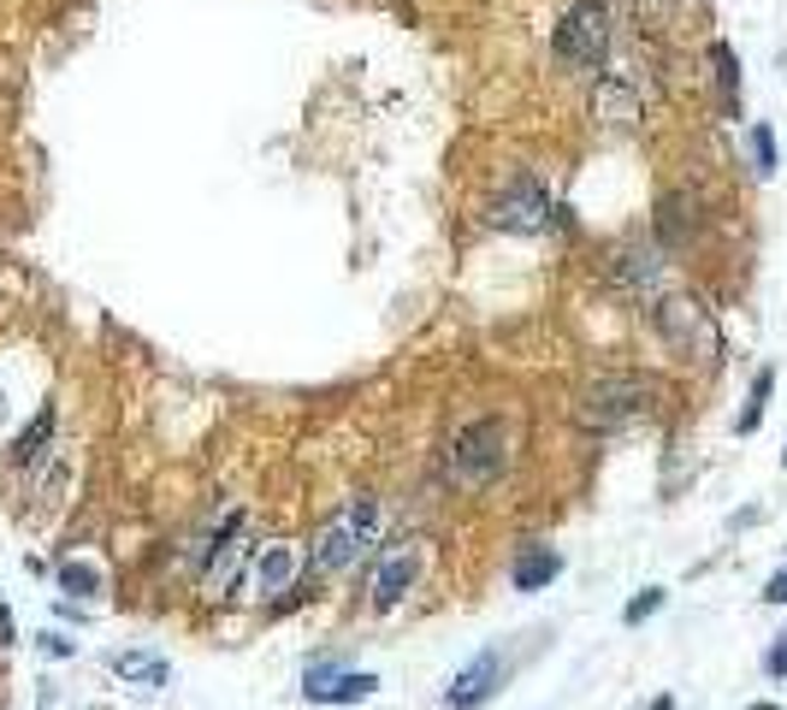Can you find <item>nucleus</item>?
<instances>
[{"label":"nucleus","mask_w":787,"mask_h":710,"mask_svg":"<svg viewBox=\"0 0 787 710\" xmlns=\"http://www.w3.org/2000/svg\"><path fill=\"white\" fill-rule=\"evenodd\" d=\"M563 574V550L557 545H521L516 562H509V586L516 592H545Z\"/></svg>","instance_id":"9d476101"},{"label":"nucleus","mask_w":787,"mask_h":710,"mask_svg":"<svg viewBox=\"0 0 787 710\" xmlns=\"http://www.w3.org/2000/svg\"><path fill=\"white\" fill-rule=\"evenodd\" d=\"M486 220L498 231H516V237H539V231H551V220H557V201H551V190L539 178H516L491 196Z\"/></svg>","instance_id":"39448f33"},{"label":"nucleus","mask_w":787,"mask_h":710,"mask_svg":"<svg viewBox=\"0 0 787 710\" xmlns=\"http://www.w3.org/2000/svg\"><path fill=\"white\" fill-rule=\"evenodd\" d=\"M551 54H557L568 71H599L604 54H610V7L604 0H575V7H568L557 36H551Z\"/></svg>","instance_id":"20e7f679"},{"label":"nucleus","mask_w":787,"mask_h":710,"mask_svg":"<svg viewBox=\"0 0 787 710\" xmlns=\"http://www.w3.org/2000/svg\"><path fill=\"white\" fill-rule=\"evenodd\" d=\"M107 670H113V675H125V680H137L142 692H160V687L172 680V663H166V657H154V651H113Z\"/></svg>","instance_id":"f8f14e48"},{"label":"nucleus","mask_w":787,"mask_h":710,"mask_svg":"<svg viewBox=\"0 0 787 710\" xmlns=\"http://www.w3.org/2000/svg\"><path fill=\"white\" fill-rule=\"evenodd\" d=\"M782 468H787V451H782Z\"/></svg>","instance_id":"bb28decb"},{"label":"nucleus","mask_w":787,"mask_h":710,"mask_svg":"<svg viewBox=\"0 0 787 710\" xmlns=\"http://www.w3.org/2000/svg\"><path fill=\"white\" fill-rule=\"evenodd\" d=\"M747 142H752V166H757V172H776V166H782V161H776V130H769L764 119L747 130Z\"/></svg>","instance_id":"4be33fe9"},{"label":"nucleus","mask_w":787,"mask_h":710,"mask_svg":"<svg viewBox=\"0 0 787 710\" xmlns=\"http://www.w3.org/2000/svg\"><path fill=\"white\" fill-rule=\"evenodd\" d=\"M616 284H628V291H658L663 284V249L651 243V249H622L616 255Z\"/></svg>","instance_id":"ddd939ff"},{"label":"nucleus","mask_w":787,"mask_h":710,"mask_svg":"<svg viewBox=\"0 0 787 710\" xmlns=\"http://www.w3.org/2000/svg\"><path fill=\"white\" fill-rule=\"evenodd\" d=\"M592 113H599V119H610V125H634V90L610 78L604 95H592Z\"/></svg>","instance_id":"a211bd4d"},{"label":"nucleus","mask_w":787,"mask_h":710,"mask_svg":"<svg viewBox=\"0 0 787 710\" xmlns=\"http://www.w3.org/2000/svg\"><path fill=\"white\" fill-rule=\"evenodd\" d=\"M504 680H509V657H504V645L474 651V657L462 663L456 675H450V687H444V710H479V705H491Z\"/></svg>","instance_id":"6e6552de"},{"label":"nucleus","mask_w":787,"mask_h":710,"mask_svg":"<svg viewBox=\"0 0 787 710\" xmlns=\"http://www.w3.org/2000/svg\"><path fill=\"white\" fill-rule=\"evenodd\" d=\"M48 439H54V403H42V415L31 420V427L12 439V462L19 468H31V462H42V451H48Z\"/></svg>","instance_id":"4468645a"},{"label":"nucleus","mask_w":787,"mask_h":710,"mask_svg":"<svg viewBox=\"0 0 787 710\" xmlns=\"http://www.w3.org/2000/svg\"><path fill=\"white\" fill-rule=\"evenodd\" d=\"M338 675H344V663H338V657H320V663H309V670H302V699L320 705V699H326V687H332Z\"/></svg>","instance_id":"aec40b11"},{"label":"nucleus","mask_w":787,"mask_h":710,"mask_svg":"<svg viewBox=\"0 0 787 710\" xmlns=\"http://www.w3.org/2000/svg\"><path fill=\"white\" fill-rule=\"evenodd\" d=\"M752 710H776V705H752Z\"/></svg>","instance_id":"a878e982"},{"label":"nucleus","mask_w":787,"mask_h":710,"mask_svg":"<svg viewBox=\"0 0 787 710\" xmlns=\"http://www.w3.org/2000/svg\"><path fill=\"white\" fill-rule=\"evenodd\" d=\"M769 391H776V368H757V373H752V391H747V409H740V420H734V432H740V439H752V432L764 427Z\"/></svg>","instance_id":"2eb2a0df"},{"label":"nucleus","mask_w":787,"mask_h":710,"mask_svg":"<svg viewBox=\"0 0 787 710\" xmlns=\"http://www.w3.org/2000/svg\"><path fill=\"white\" fill-rule=\"evenodd\" d=\"M651 321H658L663 344H669L681 361H693L698 350H717V326H710L705 302H693V296H658Z\"/></svg>","instance_id":"0eeeda50"},{"label":"nucleus","mask_w":787,"mask_h":710,"mask_svg":"<svg viewBox=\"0 0 787 710\" xmlns=\"http://www.w3.org/2000/svg\"><path fill=\"white\" fill-rule=\"evenodd\" d=\"M509 444H516V439H509V420H498V415L468 420V427L450 439V451H444L450 486H456V491H486L509 468Z\"/></svg>","instance_id":"7ed1b4c3"},{"label":"nucleus","mask_w":787,"mask_h":710,"mask_svg":"<svg viewBox=\"0 0 787 710\" xmlns=\"http://www.w3.org/2000/svg\"><path fill=\"white\" fill-rule=\"evenodd\" d=\"M663 598H669L663 586H646V592H634V598H628V610H622V628H639V621H651V616L663 610Z\"/></svg>","instance_id":"412c9836"},{"label":"nucleus","mask_w":787,"mask_h":710,"mask_svg":"<svg viewBox=\"0 0 787 710\" xmlns=\"http://www.w3.org/2000/svg\"><path fill=\"white\" fill-rule=\"evenodd\" d=\"M101 569L95 562H78V557H66L60 562V592H78V598H101Z\"/></svg>","instance_id":"6ab92c4d"},{"label":"nucleus","mask_w":787,"mask_h":710,"mask_svg":"<svg viewBox=\"0 0 787 710\" xmlns=\"http://www.w3.org/2000/svg\"><path fill=\"white\" fill-rule=\"evenodd\" d=\"M710 66H717V83H722V107L740 113V60L728 42H710Z\"/></svg>","instance_id":"f3484780"},{"label":"nucleus","mask_w":787,"mask_h":710,"mask_svg":"<svg viewBox=\"0 0 787 710\" xmlns=\"http://www.w3.org/2000/svg\"><path fill=\"white\" fill-rule=\"evenodd\" d=\"M290 581H297V545H267L255 562V592L261 598H285Z\"/></svg>","instance_id":"9b49d317"},{"label":"nucleus","mask_w":787,"mask_h":710,"mask_svg":"<svg viewBox=\"0 0 787 710\" xmlns=\"http://www.w3.org/2000/svg\"><path fill=\"white\" fill-rule=\"evenodd\" d=\"M36 645L48 651V657H78V640H66V633H42Z\"/></svg>","instance_id":"b1692460"},{"label":"nucleus","mask_w":787,"mask_h":710,"mask_svg":"<svg viewBox=\"0 0 787 710\" xmlns=\"http://www.w3.org/2000/svg\"><path fill=\"white\" fill-rule=\"evenodd\" d=\"M698 225H705V201L687 196V190H669L658 201V220H651V231H658V249H681L687 237H698Z\"/></svg>","instance_id":"1a4fd4ad"},{"label":"nucleus","mask_w":787,"mask_h":710,"mask_svg":"<svg viewBox=\"0 0 787 710\" xmlns=\"http://www.w3.org/2000/svg\"><path fill=\"white\" fill-rule=\"evenodd\" d=\"M764 604H787V569L769 574V586H764Z\"/></svg>","instance_id":"393cba45"},{"label":"nucleus","mask_w":787,"mask_h":710,"mask_svg":"<svg viewBox=\"0 0 787 710\" xmlns=\"http://www.w3.org/2000/svg\"><path fill=\"white\" fill-rule=\"evenodd\" d=\"M651 397H658V385H651L646 373L610 368V373H592V380L575 391V420L587 432H616V427H628V420L646 415Z\"/></svg>","instance_id":"f03ea898"},{"label":"nucleus","mask_w":787,"mask_h":710,"mask_svg":"<svg viewBox=\"0 0 787 710\" xmlns=\"http://www.w3.org/2000/svg\"><path fill=\"white\" fill-rule=\"evenodd\" d=\"M373 692H379V675L373 670H344L326 687V699H320V705H361V699H373Z\"/></svg>","instance_id":"dca6fc26"},{"label":"nucleus","mask_w":787,"mask_h":710,"mask_svg":"<svg viewBox=\"0 0 787 710\" xmlns=\"http://www.w3.org/2000/svg\"><path fill=\"white\" fill-rule=\"evenodd\" d=\"M420 569H427V545H420L415 533L391 539L373 562V610H397V604L420 586Z\"/></svg>","instance_id":"423d86ee"},{"label":"nucleus","mask_w":787,"mask_h":710,"mask_svg":"<svg viewBox=\"0 0 787 710\" xmlns=\"http://www.w3.org/2000/svg\"><path fill=\"white\" fill-rule=\"evenodd\" d=\"M764 675H769V680H787V633H782V640H769V651H764Z\"/></svg>","instance_id":"5701e85b"},{"label":"nucleus","mask_w":787,"mask_h":710,"mask_svg":"<svg viewBox=\"0 0 787 710\" xmlns=\"http://www.w3.org/2000/svg\"><path fill=\"white\" fill-rule=\"evenodd\" d=\"M373 533H379V498L356 491V498H349L332 521H320V533H314V545H309V562H302V574H309V581H332V574H349V569H356V562L373 550Z\"/></svg>","instance_id":"f257e3e1"}]
</instances>
